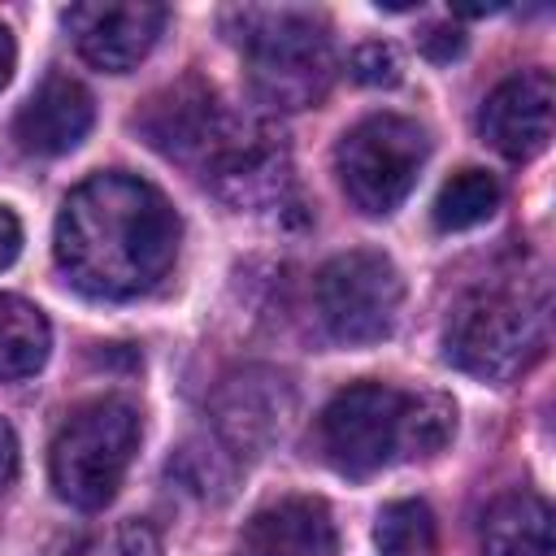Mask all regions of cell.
Segmentation results:
<instances>
[{
	"mask_svg": "<svg viewBox=\"0 0 556 556\" xmlns=\"http://www.w3.org/2000/svg\"><path fill=\"white\" fill-rule=\"evenodd\" d=\"M178 235V213L152 182L109 169L65 195L52 252L74 291L91 300H135L169 274Z\"/></svg>",
	"mask_w": 556,
	"mask_h": 556,
	"instance_id": "6da1fadb",
	"label": "cell"
},
{
	"mask_svg": "<svg viewBox=\"0 0 556 556\" xmlns=\"http://www.w3.org/2000/svg\"><path fill=\"white\" fill-rule=\"evenodd\" d=\"M456 408L439 391H400L391 382H352L317 417L326 460L348 478H369L391 460H421L452 443Z\"/></svg>",
	"mask_w": 556,
	"mask_h": 556,
	"instance_id": "7a4b0ae2",
	"label": "cell"
},
{
	"mask_svg": "<svg viewBox=\"0 0 556 556\" xmlns=\"http://www.w3.org/2000/svg\"><path fill=\"white\" fill-rule=\"evenodd\" d=\"M547 343V287L539 278L482 282L465 291L443 330L447 361L482 382L517 378Z\"/></svg>",
	"mask_w": 556,
	"mask_h": 556,
	"instance_id": "3957f363",
	"label": "cell"
},
{
	"mask_svg": "<svg viewBox=\"0 0 556 556\" xmlns=\"http://www.w3.org/2000/svg\"><path fill=\"white\" fill-rule=\"evenodd\" d=\"M239 43L248 61V87L265 109H308L330 91L334 48L321 13L278 4V9H235Z\"/></svg>",
	"mask_w": 556,
	"mask_h": 556,
	"instance_id": "277c9868",
	"label": "cell"
},
{
	"mask_svg": "<svg viewBox=\"0 0 556 556\" xmlns=\"http://www.w3.org/2000/svg\"><path fill=\"white\" fill-rule=\"evenodd\" d=\"M139 413L126 400H91L74 408L48 447V473L56 495L83 513L104 508L139 452Z\"/></svg>",
	"mask_w": 556,
	"mask_h": 556,
	"instance_id": "5b68a950",
	"label": "cell"
},
{
	"mask_svg": "<svg viewBox=\"0 0 556 556\" xmlns=\"http://www.w3.org/2000/svg\"><path fill=\"white\" fill-rule=\"evenodd\" d=\"M426 156H430V139L413 117L374 113L339 139L334 169H339V182H343L348 200L361 213L387 217L417 187V174H421Z\"/></svg>",
	"mask_w": 556,
	"mask_h": 556,
	"instance_id": "8992f818",
	"label": "cell"
},
{
	"mask_svg": "<svg viewBox=\"0 0 556 556\" xmlns=\"http://www.w3.org/2000/svg\"><path fill=\"white\" fill-rule=\"evenodd\" d=\"M313 300H317V317L334 343L369 348L395 330L400 304H404V278L391 265V256L356 248V252L330 256L317 269Z\"/></svg>",
	"mask_w": 556,
	"mask_h": 556,
	"instance_id": "52a82bcc",
	"label": "cell"
},
{
	"mask_svg": "<svg viewBox=\"0 0 556 556\" xmlns=\"http://www.w3.org/2000/svg\"><path fill=\"white\" fill-rule=\"evenodd\" d=\"M291 408H295V395L278 369L243 365L217 382L208 417H213L217 443L230 456H261L282 439Z\"/></svg>",
	"mask_w": 556,
	"mask_h": 556,
	"instance_id": "ba28073f",
	"label": "cell"
},
{
	"mask_svg": "<svg viewBox=\"0 0 556 556\" xmlns=\"http://www.w3.org/2000/svg\"><path fill=\"white\" fill-rule=\"evenodd\" d=\"M165 4L152 0H130V4H70L65 9V26L83 52L87 65L104 70V74H126L135 70L156 35L165 30Z\"/></svg>",
	"mask_w": 556,
	"mask_h": 556,
	"instance_id": "9c48e42d",
	"label": "cell"
},
{
	"mask_svg": "<svg viewBox=\"0 0 556 556\" xmlns=\"http://www.w3.org/2000/svg\"><path fill=\"white\" fill-rule=\"evenodd\" d=\"M552 109H556V83L547 70H521L504 78L478 113L482 139L508 156V161H530L552 143Z\"/></svg>",
	"mask_w": 556,
	"mask_h": 556,
	"instance_id": "30bf717a",
	"label": "cell"
},
{
	"mask_svg": "<svg viewBox=\"0 0 556 556\" xmlns=\"http://www.w3.org/2000/svg\"><path fill=\"white\" fill-rule=\"evenodd\" d=\"M222 122H226V109H222L217 91L204 87L200 78H182V83L156 91L143 104V113L135 117V126L143 130V139L156 152L187 161V165H200V156L217 139Z\"/></svg>",
	"mask_w": 556,
	"mask_h": 556,
	"instance_id": "8fae6325",
	"label": "cell"
},
{
	"mask_svg": "<svg viewBox=\"0 0 556 556\" xmlns=\"http://www.w3.org/2000/svg\"><path fill=\"white\" fill-rule=\"evenodd\" d=\"M91 122H96V109H91L87 87L65 74H52L22 104L13 135H17L22 152H30V156H65L87 139Z\"/></svg>",
	"mask_w": 556,
	"mask_h": 556,
	"instance_id": "7c38bea8",
	"label": "cell"
},
{
	"mask_svg": "<svg viewBox=\"0 0 556 556\" xmlns=\"http://www.w3.org/2000/svg\"><path fill=\"white\" fill-rule=\"evenodd\" d=\"M243 556H339L330 508L313 495L261 508L243 530Z\"/></svg>",
	"mask_w": 556,
	"mask_h": 556,
	"instance_id": "4fadbf2b",
	"label": "cell"
},
{
	"mask_svg": "<svg viewBox=\"0 0 556 556\" xmlns=\"http://www.w3.org/2000/svg\"><path fill=\"white\" fill-rule=\"evenodd\" d=\"M482 556H556L552 504L539 491H504L482 513Z\"/></svg>",
	"mask_w": 556,
	"mask_h": 556,
	"instance_id": "5bb4252c",
	"label": "cell"
},
{
	"mask_svg": "<svg viewBox=\"0 0 556 556\" xmlns=\"http://www.w3.org/2000/svg\"><path fill=\"white\" fill-rule=\"evenodd\" d=\"M48 348H52L48 317L30 300L0 291V378L13 382V378L39 374L48 361Z\"/></svg>",
	"mask_w": 556,
	"mask_h": 556,
	"instance_id": "9a60e30c",
	"label": "cell"
},
{
	"mask_svg": "<svg viewBox=\"0 0 556 556\" xmlns=\"http://www.w3.org/2000/svg\"><path fill=\"white\" fill-rule=\"evenodd\" d=\"M495 208H500V182L486 169L469 165V169H456L439 187V195H434V226L439 230H469V226L486 222Z\"/></svg>",
	"mask_w": 556,
	"mask_h": 556,
	"instance_id": "2e32d148",
	"label": "cell"
},
{
	"mask_svg": "<svg viewBox=\"0 0 556 556\" xmlns=\"http://www.w3.org/2000/svg\"><path fill=\"white\" fill-rule=\"evenodd\" d=\"M374 543H378V556H434L439 526H434L430 504H421V500H395V504H387L378 513Z\"/></svg>",
	"mask_w": 556,
	"mask_h": 556,
	"instance_id": "e0dca14e",
	"label": "cell"
},
{
	"mask_svg": "<svg viewBox=\"0 0 556 556\" xmlns=\"http://www.w3.org/2000/svg\"><path fill=\"white\" fill-rule=\"evenodd\" d=\"M169 473L178 478L182 491L200 495V500H226L230 491V452L222 443H187L174 460H169Z\"/></svg>",
	"mask_w": 556,
	"mask_h": 556,
	"instance_id": "ac0fdd59",
	"label": "cell"
},
{
	"mask_svg": "<svg viewBox=\"0 0 556 556\" xmlns=\"http://www.w3.org/2000/svg\"><path fill=\"white\" fill-rule=\"evenodd\" d=\"M87 556H161V539L148 521H122L87 547Z\"/></svg>",
	"mask_w": 556,
	"mask_h": 556,
	"instance_id": "d6986e66",
	"label": "cell"
},
{
	"mask_svg": "<svg viewBox=\"0 0 556 556\" xmlns=\"http://www.w3.org/2000/svg\"><path fill=\"white\" fill-rule=\"evenodd\" d=\"M352 78L369 87H391L400 83V56L391 43H361L352 52Z\"/></svg>",
	"mask_w": 556,
	"mask_h": 556,
	"instance_id": "ffe728a7",
	"label": "cell"
},
{
	"mask_svg": "<svg viewBox=\"0 0 556 556\" xmlns=\"http://www.w3.org/2000/svg\"><path fill=\"white\" fill-rule=\"evenodd\" d=\"M421 52H426L430 61H452V56L465 52V35H460L456 26H430V30L421 35Z\"/></svg>",
	"mask_w": 556,
	"mask_h": 556,
	"instance_id": "44dd1931",
	"label": "cell"
},
{
	"mask_svg": "<svg viewBox=\"0 0 556 556\" xmlns=\"http://www.w3.org/2000/svg\"><path fill=\"white\" fill-rule=\"evenodd\" d=\"M17 252H22V222L13 217V208L0 204V269L13 265Z\"/></svg>",
	"mask_w": 556,
	"mask_h": 556,
	"instance_id": "7402d4cb",
	"label": "cell"
},
{
	"mask_svg": "<svg viewBox=\"0 0 556 556\" xmlns=\"http://www.w3.org/2000/svg\"><path fill=\"white\" fill-rule=\"evenodd\" d=\"M17 469V439H13V426L0 417V486L13 478Z\"/></svg>",
	"mask_w": 556,
	"mask_h": 556,
	"instance_id": "603a6c76",
	"label": "cell"
},
{
	"mask_svg": "<svg viewBox=\"0 0 556 556\" xmlns=\"http://www.w3.org/2000/svg\"><path fill=\"white\" fill-rule=\"evenodd\" d=\"M13 65H17V43H13L9 26H0V87L13 78Z\"/></svg>",
	"mask_w": 556,
	"mask_h": 556,
	"instance_id": "cb8c5ba5",
	"label": "cell"
}]
</instances>
